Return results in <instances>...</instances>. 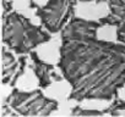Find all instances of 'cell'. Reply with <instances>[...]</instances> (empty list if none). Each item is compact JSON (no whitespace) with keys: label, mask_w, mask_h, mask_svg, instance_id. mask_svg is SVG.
Instances as JSON below:
<instances>
[{"label":"cell","mask_w":125,"mask_h":117,"mask_svg":"<svg viewBox=\"0 0 125 117\" xmlns=\"http://www.w3.org/2000/svg\"><path fill=\"white\" fill-rule=\"evenodd\" d=\"M98 20L75 16L59 33L58 68L76 102L112 101L125 88V45L102 39Z\"/></svg>","instance_id":"6da1fadb"},{"label":"cell","mask_w":125,"mask_h":117,"mask_svg":"<svg viewBox=\"0 0 125 117\" xmlns=\"http://www.w3.org/2000/svg\"><path fill=\"white\" fill-rule=\"evenodd\" d=\"M0 42L1 45L17 55H28L47 43L53 35L41 25L34 23L12 8V3L1 0L0 12Z\"/></svg>","instance_id":"7a4b0ae2"},{"label":"cell","mask_w":125,"mask_h":117,"mask_svg":"<svg viewBox=\"0 0 125 117\" xmlns=\"http://www.w3.org/2000/svg\"><path fill=\"white\" fill-rule=\"evenodd\" d=\"M5 106L19 116L48 117L59 107V102L47 96L42 89L22 90L12 88L5 99Z\"/></svg>","instance_id":"3957f363"},{"label":"cell","mask_w":125,"mask_h":117,"mask_svg":"<svg viewBox=\"0 0 125 117\" xmlns=\"http://www.w3.org/2000/svg\"><path fill=\"white\" fill-rule=\"evenodd\" d=\"M30 8L34 10L39 25L52 35L59 34L76 16V4L73 0H47L43 5L31 1Z\"/></svg>","instance_id":"277c9868"},{"label":"cell","mask_w":125,"mask_h":117,"mask_svg":"<svg viewBox=\"0 0 125 117\" xmlns=\"http://www.w3.org/2000/svg\"><path fill=\"white\" fill-rule=\"evenodd\" d=\"M28 70V55H17L0 46V82L10 88H17L20 78Z\"/></svg>","instance_id":"5b68a950"},{"label":"cell","mask_w":125,"mask_h":117,"mask_svg":"<svg viewBox=\"0 0 125 117\" xmlns=\"http://www.w3.org/2000/svg\"><path fill=\"white\" fill-rule=\"evenodd\" d=\"M28 70H31L34 75L38 82V88L42 90L52 87L54 83L62 81L59 68L42 60L37 51L28 54Z\"/></svg>","instance_id":"8992f818"},{"label":"cell","mask_w":125,"mask_h":117,"mask_svg":"<svg viewBox=\"0 0 125 117\" xmlns=\"http://www.w3.org/2000/svg\"><path fill=\"white\" fill-rule=\"evenodd\" d=\"M98 21L103 27H114L115 40L125 45V6L108 9V14Z\"/></svg>","instance_id":"52a82bcc"},{"label":"cell","mask_w":125,"mask_h":117,"mask_svg":"<svg viewBox=\"0 0 125 117\" xmlns=\"http://www.w3.org/2000/svg\"><path fill=\"white\" fill-rule=\"evenodd\" d=\"M93 1L98 4H105L108 9L125 6V0H93Z\"/></svg>","instance_id":"ba28073f"},{"label":"cell","mask_w":125,"mask_h":117,"mask_svg":"<svg viewBox=\"0 0 125 117\" xmlns=\"http://www.w3.org/2000/svg\"><path fill=\"white\" fill-rule=\"evenodd\" d=\"M73 1H74L76 5H79V4H85V3H92L93 0H73Z\"/></svg>","instance_id":"9c48e42d"}]
</instances>
